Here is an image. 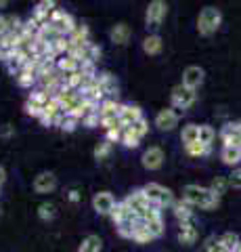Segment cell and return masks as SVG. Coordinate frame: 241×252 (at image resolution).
Returning a JSON list of instances; mask_svg holds the SVG:
<instances>
[{
    "label": "cell",
    "instance_id": "9c48e42d",
    "mask_svg": "<svg viewBox=\"0 0 241 252\" xmlns=\"http://www.w3.org/2000/svg\"><path fill=\"white\" fill-rule=\"evenodd\" d=\"M115 204L118 202H115V198L109 191H99V193H95V198H92V208H95L99 215H111Z\"/></svg>",
    "mask_w": 241,
    "mask_h": 252
},
{
    "label": "cell",
    "instance_id": "7bdbcfd3",
    "mask_svg": "<svg viewBox=\"0 0 241 252\" xmlns=\"http://www.w3.org/2000/svg\"><path fill=\"white\" fill-rule=\"evenodd\" d=\"M26 114H27V116H34V118H42L44 109H42V107H36V105H32V103H26Z\"/></svg>",
    "mask_w": 241,
    "mask_h": 252
},
{
    "label": "cell",
    "instance_id": "8992f818",
    "mask_svg": "<svg viewBox=\"0 0 241 252\" xmlns=\"http://www.w3.org/2000/svg\"><path fill=\"white\" fill-rule=\"evenodd\" d=\"M124 202H126V206L134 212L136 217H141L143 212L149 208V206H153V204L149 202V198L145 195V191H143V187L141 189H134L132 193H128L126 198H124Z\"/></svg>",
    "mask_w": 241,
    "mask_h": 252
},
{
    "label": "cell",
    "instance_id": "ab89813d",
    "mask_svg": "<svg viewBox=\"0 0 241 252\" xmlns=\"http://www.w3.org/2000/svg\"><path fill=\"white\" fill-rule=\"evenodd\" d=\"M132 128H134V132H136V135L143 139V137L147 135V132H149V122H147L145 118H141V120H138L136 124H132Z\"/></svg>",
    "mask_w": 241,
    "mask_h": 252
},
{
    "label": "cell",
    "instance_id": "3957f363",
    "mask_svg": "<svg viewBox=\"0 0 241 252\" xmlns=\"http://www.w3.org/2000/svg\"><path fill=\"white\" fill-rule=\"evenodd\" d=\"M143 191L145 195L149 198V202L153 204V206H158V208H166V206H174V193L170 191V189H166L164 185H160V183H147L143 187Z\"/></svg>",
    "mask_w": 241,
    "mask_h": 252
},
{
    "label": "cell",
    "instance_id": "f6af8a7d",
    "mask_svg": "<svg viewBox=\"0 0 241 252\" xmlns=\"http://www.w3.org/2000/svg\"><path fill=\"white\" fill-rule=\"evenodd\" d=\"M6 32H9V28H6V15H0V38H2Z\"/></svg>",
    "mask_w": 241,
    "mask_h": 252
},
{
    "label": "cell",
    "instance_id": "83f0119b",
    "mask_svg": "<svg viewBox=\"0 0 241 252\" xmlns=\"http://www.w3.org/2000/svg\"><path fill=\"white\" fill-rule=\"evenodd\" d=\"M130 215H134V212H132V210H130V208L126 206V202H124V200H122V202H118V204H115V208L111 210V215H109V217L113 219V223H115V225H118V223H120V220H124V219H128Z\"/></svg>",
    "mask_w": 241,
    "mask_h": 252
},
{
    "label": "cell",
    "instance_id": "f1b7e54d",
    "mask_svg": "<svg viewBox=\"0 0 241 252\" xmlns=\"http://www.w3.org/2000/svg\"><path fill=\"white\" fill-rule=\"evenodd\" d=\"M15 80H17V84L23 86V89H32V86L38 82V76L32 74V72H27V69H21V72L15 76Z\"/></svg>",
    "mask_w": 241,
    "mask_h": 252
},
{
    "label": "cell",
    "instance_id": "5bb4252c",
    "mask_svg": "<svg viewBox=\"0 0 241 252\" xmlns=\"http://www.w3.org/2000/svg\"><path fill=\"white\" fill-rule=\"evenodd\" d=\"M55 187H57V177L53 175V172H40V175L34 179L36 193H51Z\"/></svg>",
    "mask_w": 241,
    "mask_h": 252
},
{
    "label": "cell",
    "instance_id": "d590c367",
    "mask_svg": "<svg viewBox=\"0 0 241 252\" xmlns=\"http://www.w3.org/2000/svg\"><path fill=\"white\" fill-rule=\"evenodd\" d=\"M55 206H53V204H49V202H44V204H40V206H38V217H40L42 220H53L55 219Z\"/></svg>",
    "mask_w": 241,
    "mask_h": 252
},
{
    "label": "cell",
    "instance_id": "60d3db41",
    "mask_svg": "<svg viewBox=\"0 0 241 252\" xmlns=\"http://www.w3.org/2000/svg\"><path fill=\"white\" fill-rule=\"evenodd\" d=\"M206 252H227V250H224V246L220 244V240L210 238V240L206 242Z\"/></svg>",
    "mask_w": 241,
    "mask_h": 252
},
{
    "label": "cell",
    "instance_id": "681fc988",
    "mask_svg": "<svg viewBox=\"0 0 241 252\" xmlns=\"http://www.w3.org/2000/svg\"><path fill=\"white\" fill-rule=\"evenodd\" d=\"M6 4H9V2H6V0H0V9H4Z\"/></svg>",
    "mask_w": 241,
    "mask_h": 252
},
{
    "label": "cell",
    "instance_id": "c3c4849f",
    "mask_svg": "<svg viewBox=\"0 0 241 252\" xmlns=\"http://www.w3.org/2000/svg\"><path fill=\"white\" fill-rule=\"evenodd\" d=\"M4 179H6V172H4V168H2V166H0V185L4 183Z\"/></svg>",
    "mask_w": 241,
    "mask_h": 252
},
{
    "label": "cell",
    "instance_id": "d6a6232c",
    "mask_svg": "<svg viewBox=\"0 0 241 252\" xmlns=\"http://www.w3.org/2000/svg\"><path fill=\"white\" fill-rule=\"evenodd\" d=\"M78 122H80V120H76V118L67 116V114H61L57 126H59V128L63 130V132H74V130H76V126H78Z\"/></svg>",
    "mask_w": 241,
    "mask_h": 252
},
{
    "label": "cell",
    "instance_id": "7c38bea8",
    "mask_svg": "<svg viewBox=\"0 0 241 252\" xmlns=\"http://www.w3.org/2000/svg\"><path fill=\"white\" fill-rule=\"evenodd\" d=\"M178 124V114L174 112V107L170 109H161V112L155 116V126H158L160 130H174Z\"/></svg>",
    "mask_w": 241,
    "mask_h": 252
},
{
    "label": "cell",
    "instance_id": "836d02e7",
    "mask_svg": "<svg viewBox=\"0 0 241 252\" xmlns=\"http://www.w3.org/2000/svg\"><path fill=\"white\" fill-rule=\"evenodd\" d=\"M185 152L189 154V156H193V158H201V156H208L210 154V147L197 141V143H193V145H185Z\"/></svg>",
    "mask_w": 241,
    "mask_h": 252
},
{
    "label": "cell",
    "instance_id": "7dc6e473",
    "mask_svg": "<svg viewBox=\"0 0 241 252\" xmlns=\"http://www.w3.org/2000/svg\"><path fill=\"white\" fill-rule=\"evenodd\" d=\"M69 200H72V202H78V200H80V193H78L76 189H72V191H69Z\"/></svg>",
    "mask_w": 241,
    "mask_h": 252
},
{
    "label": "cell",
    "instance_id": "7a4b0ae2",
    "mask_svg": "<svg viewBox=\"0 0 241 252\" xmlns=\"http://www.w3.org/2000/svg\"><path fill=\"white\" fill-rule=\"evenodd\" d=\"M220 21H222V13L216 6H206V9H201L197 17V32L201 36H212L220 28Z\"/></svg>",
    "mask_w": 241,
    "mask_h": 252
},
{
    "label": "cell",
    "instance_id": "d6986e66",
    "mask_svg": "<svg viewBox=\"0 0 241 252\" xmlns=\"http://www.w3.org/2000/svg\"><path fill=\"white\" fill-rule=\"evenodd\" d=\"M220 158L227 166H235L241 162V147H233V145H222Z\"/></svg>",
    "mask_w": 241,
    "mask_h": 252
},
{
    "label": "cell",
    "instance_id": "9a60e30c",
    "mask_svg": "<svg viewBox=\"0 0 241 252\" xmlns=\"http://www.w3.org/2000/svg\"><path fill=\"white\" fill-rule=\"evenodd\" d=\"M122 105L115 99H105L103 103L99 105V118L101 120H111V118H120L122 114Z\"/></svg>",
    "mask_w": 241,
    "mask_h": 252
},
{
    "label": "cell",
    "instance_id": "d4e9b609",
    "mask_svg": "<svg viewBox=\"0 0 241 252\" xmlns=\"http://www.w3.org/2000/svg\"><path fill=\"white\" fill-rule=\"evenodd\" d=\"M53 97L46 91H42V89H38V91H32L29 93V97H27V103H32V105H36V107H46V103H49Z\"/></svg>",
    "mask_w": 241,
    "mask_h": 252
},
{
    "label": "cell",
    "instance_id": "5b68a950",
    "mask_svg": "<svg viewBox=\"0 0 241 252\" xmlns=\"http://www.w3.org/2000/svg\"><path fill=\"white\" fill-rule=\"evenodd\" d=\"M172 107L174 109H189L193 103H195V99H197V93L195 91H191V89H187V86L183 84H178L172 89Z\"/></svg>",
    "mask_w": 241,
    "mask_h": 252
},
{
    "label": "cell",
    "instance_id": "277c9868",
    "mask_svg": "<svg viewBox=\"0 0 241 252\" xmlns=\"http://www.w3.org/2000/svg\"><path fill=\"white\" fill-rule=\"evenodd\" d=\"M51 28H55L61 36H72V32L76 30L78 23L74 21V17L69 13H65L63 9H57L55 13L51 15V21H49Z\"/></svg>",
    "mask_w": 241,
    "mask_h": 252
},
{
    "label": "cell",
    "instance_id": "ffe728a7",
    "mask_svg": "<svg viewBox=\"0 0 241 252\" xmlns=\"http://www.w3.org/2000/svg\"><path fill=\"white\" fill-rule=\"evenodd\" d=\"M109 38H111V42H115V44H126L128 38H130V28L126 26V23H118V26L111 28Z\"/></svg>",
    "mask_w": 241,
    "mask_h": 252
},
{
    "label": "cell",
    "instance_id": "7402d4cb",
    "mask_svg": "<svg viewBox=\"0 0 241 252\" xmlns=\"http://www.w3.org/2000/svg\"><path fill=\"white\" fill-rule=\"evenodd\" d=\"M172 208H174V217L181 220V223H191V220H193V210H191V206L185 200L174 202Z\"/></svg>",
    "mask_w": 241,
    "mask_h": 252
},
{
    "label": "cell",
    "instance_id": "74e56055",
    "mask_svg": "<svg viewBox=\"0 0 241 252\" xmlns=\"http://www.w3.org/2000/svg\"><path fill=\"white\" fill-rule=\"evenodd\" d=\"M145 227L151 231L153 238H160L164 233V220H153V223H145Z\"/></svg>",
    "mask_w": 241,
    "mask_h": 252
},
{
    "label": "cell",
    "instance_id": "4316f807",
    "mask_svg": "<svg viewBox=\"0 0 241 252\" xmlns=\"http://www.w3.org/2000/svg\"><path fill=\"white\" fill-rule=\"evenodd\" d=\"M78 252H101V238L99 235H86L82 240Z\"/></svg>",
    "mask_w": 241,
    "mask_h": 252
},
{
    "label": "cell",
    "instance_id": "b9f144b4",
    "mask_svg": "<svg viewBox=\"0 0 241 252\" xmlns=\"http://www.w3.org/2000/svg\"><path fill=\"white\" fill-rule=\"evenodd\" d=\"M229 185L241 189V168H235V170H233L231 175H229Z\"/></svg>",
    "mask_w": 241,
    "mask_h": 252
},
{
    "label": "cell",
    "instance_id": "6da1fadb",
    "mask_svg": "<svg viewBox=\"0 0 241 252\" xmlns=\"http://www.w3.org/2000/svg\"><path fill=\"white\" fill-rule=\"evenodd\" d=\"M183 200L189 204V206L204 208V210H212L218 206V202H220V198L210 187H199V185H187L183 189Z\"/></svg>",
    "mask_w": 241,
    "mask_h": 252
},
{
    "label": "cell",
    "instance_id": "44dd1931",
    "mask_svg": "<svg viewBox=\"0 0 241 252\" xmlns=\"http://www.w3.org/2000/svg\"><path fill=\"white\" fill-rule=\"evenodd\" d=\"M161 49H164V42H161V38L158 34H149L143 40V51L147 55H160Z\"/></svg>",
    "mask_w": 241,
    "mask_h": 252
},
{
    "label": "cell",
    "instance_id": "e575fe53",
    "mask_svg": "<svg viewBox=\"0 0 241 252\" xmlns=\"http://www.w3.org/2000/svg\"><path fill=\"white\" fill-rule=\"evenodd\" d=\"M227 187H229V179H224V177H216V179H212V183H210V189H212L218 198L227 191Z\"/></svg>",
    "mask_w": 241,
    "mask_h": 252
},
{
    "label": "cell",
    "instance_id": "f35d334b",
    "mask_svg": "<svg viewBox=\"0 0 241 252\" xmlns=\"http://www.w3.org/2000/svg\"><path fill=\"white\" fill-rule=\"evenodd\" d=\"M82 124H84V126H88V128H92V126H99V124H101L99 109H97V112H90V114H86V116H84Z\"/></svg>",
    "mask_w": 241,
    "mask_h": 252
},
{
    "label": "cell",
    "instance_id": "bcb514c9",
    "mask_svg": "<svg viewBox=\"0 0 241 252\" xmlns=\"http://www.w3.org/2000/svg\"><path fill=\"white\" fill-rule=\"evenodd\" d=\"M0 135H2V137H11V135H13V128H11L9 124H4V128H2V132H0Z\"/></svg>",
    "mask_w": 241,
    "mask_h": 252
},
{
    "label": "cell",
    "instance_id": "f546056e",
    "mask_svg": "<svg viewBox=\"0 0 241 252\" xmlns=\"http://www.w3.org/2000/svg\"><path fill=\"white\" fill-rule=\"evenodd\" d=\"M214 139H216V130H214L210 124H201V126H199V143L212 147Z\"/></svg>",
    "mask_w": 241,
    "mask_h": 252
},
{
    "label": "cell",
    "instance_id": "30bf717a",
    "mask_svg": "<svg viewBox=\"0 0 241 252\" xmlns=\"http://www.w3.org/2000/svg\"><path fill=\"white\" fill-rule=\"evenodd\" d=\"M204 69H201L199 65H189L183 72V86H187V89L191 91H197L201 82H204Z\"/></svg>",
    "mask_w": 241,
    "mask_h": 252
},
{
    "label": "cell",
    "instance_id": "2e32d148",
    "mask_svg": "<svg viewBox=\"0 0 241 252\" xmlns=\"http://www.w3.org/2000/svg\"><path fill=\"white\" fill-rule=\"evenodd\" d=\"M120 118H122V124H124V126H132V124H136V122L141 120V118H145V116H143V109L138 107V105L124 103V105H122Z\"/></svg>",
    "mask_w": 241,
    "mask_h": 252
},
{
    "label": "cell",
    "instance_id": "8d00e7d4",
    "mask_svg": "<svg viewBox=\"0 0 241 252\" xmlns=\"http://www.w3.org/2000/svg\"><path fill=\"white\" fill-rule=\"evenodd\" d=\"M109 152H111V141H101V143L95 147V158L97 160H103V158H107L109 156Z\"/></svg>",
    "mask_w": 241,
    "mask_h": 252
},
{
    "label": "cell",
    "instance_id": "e0dca14e",
    "mask_svg": "<svg viewBox=\"0 0 241 252\" xmlns=\"http://www.w3.org/2000/svg\"><path fill=\"white\" fill-rule=\"evenodd\" d=\"M80 65H82V63L78 61L74 55H63V57L57 59V69L63 76H69V74H74V72H80Z\"/></svg>",
    "mask_w": 241,
    "mask_h": 252
},
{
    "label": "cell",
    "instance_id": "52a82bcc",
    "mask_svg": "<svg viewBox=\"0 0 241 252\" xmlns=\"http://www.w3.org/2000/svg\"><path fill=\"white\" fill-rule=\"evenodd\" d=\"M166 13H168V4L164 0H153V2H149V6H147V26L160 28L166 17Z\"/></svg>",
    "mask_w": 241,
    "mask_h": 252
},
{
    "label": "cell",
    "instance_id": "484cf974",
    "mask_svg": "<svg viewBox=\"0 0 241 252\" xmlns=\"http://www.w3.org/2000/svg\"><path fill=\"white\" fill-rule=\"evenodd\" d=\"M218 240H220V244L224 246V250H227V252H235V250L239 248V244H241L239 235H237V233H233V231H227V233H222Z\"/></svg>",
    "mask_w": 241,
    "mask_h": 252
},
{
    "label": "cell",
    "instance_id": "1f68e13d",
    "mask_svg": "<svg viewBox=\"0 0 241 252\" xmlns=\"http://www.w3.org/2000/svg\"><path fill=\"white\" fill-rule=\"evenodd\" d=\"M132 240H134L136 244H149V242H151V240H155V238H153L151 231L147 229L145 223L141 220V225L136 227V231H134V235H132Z\"/></svg>",
    "mask_w": 241,
    "mask_h": 252
},
{
    "label": "cell",
    "instance_id": "603a6c76",
    "mask_svg": "<svg viewBox=\"0 0 241 252\" xmlns=\"http://www.w3.org/2000/svg\"><path fill=\"white\" fill-rule=\"evenodd\" d=\"M181 141H183L185 145L197 143V141H199V126H197V124H187V126H183Z\"/></svg>",
    "mask_w": 241,
    "mask_h": 252
},
{
    "label": "cell",
    "instance_id": "8fae6325",
    "mask_svg": "<svg viewBox=\"0 0 241 252\" xmlns=\"http://www.w3.org/2000/svg\"><path fill=\"white\" fill-rule=\"evenodd\" d=\"M164 160H166V156H164V152H161V147H155V145L149 147L143 154V166L147 170H158V168H161Z\"/></svg>",
    "mask_w": 241,
    "mask_h": 252
},
{
    "label": "cell",
    "instance_id": "4fadbf2b",
    "mask_svg": "<svg viewBox=\"0 0 241 252\" xmlns=\"http://www.w3.org/2000/svg\"><path fill=\"white\" fill-rule=\"evenodd\" d=\"M97 80H99L101 89H103V93H105L107 99H115V97H118V80H115L113 74L101 72V74L97 76Z\"/></svg>",
    "mask_w": 241,
    "mask_h": 252
},
{
    "label": "cell",
    "instance_id": "ba28073f",
    "mask_svg": "<svg viewBox=\"0 0 241 252\" xmlns=\"http://www.w3.org/2000/svg\"><path fill=\"white\" fill-rule=\"evenodd\" d=\"M220 139L224 145H233V147H241V122H229L222 126L220 130Z\"/></svg>",
    "mask_w": 241,
    "mask_h": 252
},
{
    "label": "cell",
    "instance_id": "ac0fdd59",
    "mask_svg": "<svg viewBox=\"0 0 241 252\" xmlns=\"http://www.w3.org/2000/svg\"><path fill=\"white\" fill-rule=\"evenodd\" d=\"M178 242L185 244V246H191V244L197 242V229L195 225L191 223H181V227H178Z\"/></svg>",
    "mask_w": 241,
    "mask_h": 252
},
{
    "label": "cell",
    "instance_id": "4dcf8cb0",
    "mask_svg": "<svg viewBox=\"0 0 241 252\" xmlns=\"http://www.w3.org/2000/svg\"><path fill=\"white\" fill-rule=\"evenodd\" d=\"M67 38H69V42H74V44H86V42H90L86 26H76V30L72 32V36H67Z\"/></svg>",
    "mask_w": 241,
    "mask_h": 252
},
{
    "label": "cell",
    "instance_id": "cb8c5ba5",
    "mask_svg": "<svg viewBox=\"0 0 241 252\" xmlns=\"http://www.w3.org/2000/svg\"><path fill=\"white\" fill-rule=\"evenodd\" d=\"M120 143H124V145L130 147V149H134V147H138V143H141V137L136 135L132 126H124V128H122V141H120Z\"/></svg>",
    "mask_w": 241,
    "mask_h": 252
},
{
    "label": "cell",
    "instance_id": "ee69618b",
    "mask_svg": "<svg viewBox=\"0 0 241 252\" xmlns=\"http://www.w3.org/2000/svg\"><path fill=\"white\" fill-rule=\"evenodd\" d=\"M107 141H111V143H115V141H122V128H113V130H107Z\"/></svg>",
    "mask_w": 241,
    "mask_h": 252
}]
</instances>
